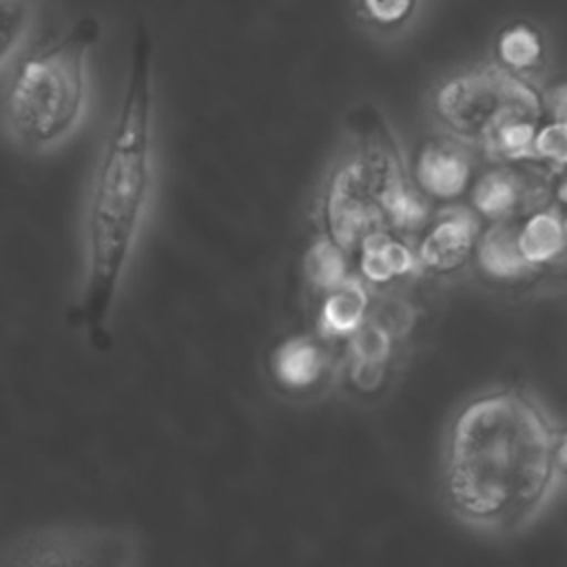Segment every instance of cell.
<instances>
[{
    "label": "cell",
    "mask_w": 567,
    "mask_h": 567,
    "mask_svg": "<svg viewBox=\"0 0 567 567\" xmlns=\"http://www.w3.org/2000/svg\"><path fill=\"white\" fill-rule=\"evenodd\" d=\"M481 219L474 208L450 206L441 210L425 228L416 244L423 272L450 275L463 268L476 250Z\"/></svg>",
    "instance_id": "obj_9"
},
{
    "label": "cell",
    "mask_w": 567,
    "mask_h": 567,
    "mask_svg": "<svg viewBox=\"0 0 567 567\" xmlns=\"http://www.w3.org/2000/svg\"><path fill=\"white\" fill-rule=\"evenodd\" d=\"M319 219L321 230L348 252L357 250L370 230L385 226L372 182L354 153L332 168L319 202Z\"/></svg>",
    "instance_id": "obj_8"
},
{
    "label": "cell",
    "mask_w": 567,
    "mask_h": 567,
    "mask_svg": "<svg viewBox=\"0 0 567 567\" xmlns=\"http://www.w3.org/2000/svg\"><path fill=\"white\" fill-rule=\"evenodd\" d=\"M348 255L350 252L343 246L319 228L301 257V275L315 297H321L352 275L348 268Z\"/></svg>",
    "instance_id": "obj_17"
},
{
    "label": "cell",
    "mask_w": 567,
    "mask_h": 567,
    "mask_svg": "<svg viewBox=\"0 0 567 567\" xmlns=\"http://www.w3.org/2000/svg\"><path fill=\"white\" fill-rule=\"evenodd\" d=\"M142 538L124 527L44 525L11 536L2 565H97L122 567L144 560Z\"/></svg>",
    "instance_id": "obj_6"
},
{
    "label": "cell",
    "mask_w": 567,
    "mask_h": 567,
    "mask_svg": "<svg viewBox=\"0 0 567 567\" xmlns=\"http://www.w3.org/2000/svg\"><path fill=\"white\" fill-rule=\"evenodd\" d=\"M554 467L560 485H567V425L556 427L554 439Z\"/></svg>",
    "instance_id": "obj_22"
},
{
    "label": "cell",
    "mask_w": 567,
    "mask_h": 567,
    "mask_svg": "<svg viewBox=\"0 0 567 567\" xmlns=\"http://www.w3.org/2000/svg\"><path fill=\"white\" fill-rule=\"evenodd\" d=\"M518 246L534 268L556 261L567 248L565 217L543 206L525 213L518 221Z\"/></svg>",
    "instance_id": "obj_16"
},
{
    "label": "cell",
    "mask_w": 567,
    "mask_h": 567,
    "mask_svg": "<svg viewBox=\"0 0 567 567\" xmlns=\"http://www.w3.org/2000/svg\"><path fill=\"white\" fill-rule=\"evenodd\" d=\"M472 146L458 137L430 140L416 155L414 182L425 197L452 202L461 197L472 182Z\"/></svg>",
    "instance_id": "obj_10"
},
{
    "label": "cell",
    "mask_w": 567,
    "mask_h": 567,
    "mask_svg": "<svg viewBox=\"0 0 567 567\" xmlns=\"http://www.w3.org/2000/svg\"><path fill=\"white\" fill-rule=\"evenodd\" d=\"M474 259L478 270L492 281H518L536 270L518 246V221L501 219L481 230Z\"/></svg>",
    "instance_id": "obj_15"
},
{
    "label": "cell",
    "mask_w": 567,
    "mask_h": 567,
    "mask_svg": "<svg viewBox=\"0 0 567 567\" xmlns=\"http://www.w3.org/2000/svg\"><path fill=\"white\" fill-rule=\"evenodd\" d=\"M31 7H33V0H0V9H2V64L4 66L9 64L13 49L20 42L22 33L29 24Z\"/></svg>",
    "instance_id": "obj_20"
},
{
    "label": "cell",
    "mask_w": 567,
    "mask_h": 567,
    "mask_svg": "<svg viewBox=\"0 0 567 567\" xmlns=\"http://www.w3.org/2000/svg\"><path fill=\"white\" fill-rule=\"evenodd\" d=\"M357 266L370 286L405 284L423 272L416 248L403 239V233L388 226L370 230L359 241Z\"/></svg>",
    "instance_id": "obj_13"
},
{
    "label": "cell",
    "mask_w": 567,
    "mask_h": 567,
    "mask_svg": "<svg viewBox=\"0 0 567 567\" xmlns=\"http://www.w3.org/2000/svg\"><path fill=\"white\" fill-rule=\"evenodd\" d=\"M323 337L290 334L281 339L270 352V374L277 385L292 394L317 390L332 370V354Z\"/></svg>",
    "instance_id": "obj_11"
},
{
    "label": "cell",
    "mask_w": 567,
    "mask_h": 567,
    "mask_svg": "<svg viewBox=\"0 0 567 567\" xmlns=\"http://www.w3.org/2000/svg\"><path fill=\"white\" fill-rule=\"evenodd\" d=\"M540 42L534 31L525 27L507 29L498 40V60L505 69L514 73H525L538 64Z\"/></svg>",
    "instance_id": "obj_18"
},
{
    "label": "cell",
    "mask_w": 567,
    "mask_h": 567,
    "mask_svg": "<svg viewBox=\"0 0 567 567\" xmlns=\"http://www.w3.org/2000/svg\"><path fill=\"white\" fill-rule=\"evenodd\" d=\"M556 197L567 206V175L560 179V184H558V190H556Z\"/></svg>",
    "instance_id": "obj_23"
},
{
    "label": "cell",
    "mask_w": 567,
    "mask_h": 567,
    "mask_svg": "<svg viewBox=\"0 0 567 567\" xmlns=\"http://www.w3.org/2000/svg\"><path fill=\"white\" fill-rule=\"evenodd\" d=\"M100 38L93 16L24 58L4 93V126L27 153H49L80 126L89 102V55Z\"/></svg>",
    "instance_id": "obj_3"
},
{
    "label": "cell",
    "mask_w": 567,
    "mask_h": 567,
    "mask_svg": "<svg viewBox=\"0 0 567 567\" xmlns=\"http://www.w3.org/2000/svg\"><path fill=\"white\" fill-rule=\"evenodd\" d=\"M155 182L153 42L137 27L126 84L89 186L84 217V272L75 319L104 350L111 317L133 257Z\"/></svg>",
    "instance_id": "obj_2"
},
{
    "label": "cell",
    "mask_w": 567,
    "mask_h": 567,
    "mask_svg": "<svg viewBox=\"0 0 567 567\" xmlns=\"http://www.w3.org/2000/svg\"><path fill=\"white\" fill-rule=\"evenodd\" d=\"M315 326L326 341H348L372 312V286L352 272L339 286L317 297Z\"/></svg>",
    "instance_id": "obj_14"
},
{
    "label": "cell",
    "mask_w": 567,
    "mask_h": 567,
    "mask_svg": "<svg viewBox=\"0 0 567 567\" xmlns=\"http://www.w3.org/2000/svg\"><path fill=\"white\" fill-rule=\"evenodd\" d=\"M416 319L419 312L401 295H388L372 306L365 323L346 341L343 379L354 394L374 399L388 390Z\"/></svg>",
    "instance_id": "obj_7"
},
{
    "label": "cell",
    "mask_w": 567,
    "mask_h": 567,
    "mask_svg": "<svg viewBox=\"0 0 567 567\" xmlns=\"http://www.w3.org/2000/svg\"><path fill=\"white\" fill-rule=\"evenodd\" d=\"M419 0H359L361 16L377 29H401L416 9Z\"/></svg>",
    "instance_id": "obj_19"
},
{
    "label": "cell",
    "mask_w": 567,
    "mask_h": 567,
    "mask_svg": "<svg viewBox=\"0 0 567 567\" xmlns=\"http://www.w3.org/2000/svg\"><path fill=\"white\" fill-rule=\"evenodd\" d=\"M432 109L447 135L483 148L509 122H538L543 100L520 73L485 64L441 82Z\"/></svg>",
    "instance_id": "obj_4"
},
{
    "label": "cell",
    "mask_w": 567,
    "mask_h": 567,
    "mask_svg": "<svg viewBox=\"0 0 567 567\" xmlns=\"http://www.w3.org/2000/svg\"><path fill=\"white\" fill-rule=\"evenodd\" d=\"M556 427L525 388L496 385L470 396L443 441V494L452 514L487 536L527 529L560 485Z\"/></svg>",
    "instance_id": "obj_1"
},
{
    "label": "cell",
    "mask_w": 567,
    "mask_h": 567,
    "mask_svg": "<svg viewBox=\"0 0 567 567\" xmlns=\"http://www.w3.org/2000/svg\"><path fill=\"white\" fill-rule=\"evenodd\" d=\"M534 159L549 162L558 168L567 166V120H554L536 131Z\"/></svg>",
    "instance_id": "obj_21"
},
{
    "label": "cell",
    "mask_w": 567,
    "mask_h": 567,
    "mask_svg": "<svg viewBox=\"0 0 567 567\" xmlns=\"http://www.w3.org/2000/svg\"><path fill=\"white\" fill-rule=\"evenodd\" d=\"M352 131V153L361 159L385 226L399 233H414L427 224V202L421 188L410 182L401 148L390 124L374 104H359L348 117Z\"/></svg>",
    "instance_id": "obj_5"
},
{
    "label": "cell",
    "mask_w": 567,
    "mask_h": 567,
    "mask_svg": "<svg viewBox=\"0 0 567 567\" xmlns=\"http://www.w3.org/2000/svg\"><path fill=\"white\" fill-rule=\"evenodd\" d=\"M543 193L540 182H529L525 173L509 166H494L474 182L472 208L489 221L516 219L540 208Z\"/></svg>",
    "instance_id": "obj_12"
}]
</instances>
